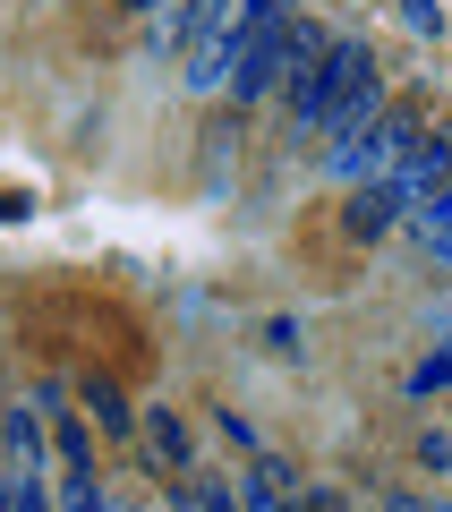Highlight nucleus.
<instances>
[{
  "label": "nucleus",
  "mask_w": 452,
  "mask_h": 512,
  "mask_svg": "<svg viewBox=\"0 0 452 512\" xmlns=\"http://www.w3.org/2000/svg\"><path fill=\"white\" fill-rule=\"evenodd\" d=\"M282 111L299 137H359L367 120L384 111V86H376V60H367V43H325V60H308V69L282 86Z\"/></svg>",
  "instance_id": "f257e3e1"
},
{
  "label": "nucleus",
  "mask_w": 452,
  "mask_h": 512,
  "mask_svg": "<svg viewBox=\"0 0 452 512\" xmlns=\"http://www.w3.org/2000/svg\"><path fill=\"white\" fill-rule=\"evenodd\" d=\"M410 146H418V137H410V111H376L359 137H342V146H333V171H342V180H359V188L376 180V171L393 180V171L410 163Z\"/></svg>",
  "instance_id": "f03ea898"
},
{
  "label": "nucleus",
  "mask_w": 452,
  "mask_h": 512,
  "mask_svg": "<svg viewBox=\"0 0 452 512\" xmlns=\"http://www.w3.org/2000/svg\"><path fill=\"white\" fill-rule=\"evenodd\" d=\"M444 180H452V128H435V137H418V146H410V163L393 171V188H401V205H427Z\"/></svg>",
  "instance_id": "7ed1b4c3"
},
{
  "label": "nucleus",
  "mask_w": 452,
  "mask_h": 512,
  "mask_svg": "<svg viewBox=\"0 0 452 512\" xmlns=\"http://www.w3.org/2000/svg\"><path fill=\"white\" fill-rule=\"evenodd\" d=\"M418 231H427V239H435V248H444V256H452V180H444V188H435V197H427V205H418Z\"/></svg>",
  "instance_id": "20e7f679"
},
{
  "label": "nucleus",
  "mask_w": 452,
  "mask_h": 512,
  "mask_svg": "<svg viewBox=\"0 0 452 512\" xmlns=\"http://www.w3.org/2000/svg\"><path fill=\"white\" fill-rule=\"evenodd\" d=\"M145 436H154V453H163V461H188V427L171 419V410H154V419H145Z\"/></svg>",
  "instance_id": "39448f33"
},
{
  "label": "nucleus",
  "mask_w": 452,
  "mask_h": 512,
  "mask_svg": "<svg viewBox=\"0 0 452 512\" xmlns=\"http://www.w3.org/2000/svg\"><path fill=\"white\" fill-rule=\"evenodd\" d=\"M188 512H231V495L222 487H188Z\"/></svg>",
  "instance_id": "423d86ee"
},
{
  "label": "nucleus",
  "mask_w": 452,
  "mask_h": 512,
  "mask_svg": "<svg viewBox=\"0 0 452 512\" xmlns=\"http://www.w3.org/2000/svg\"><path fill=\"white\" fill-rule=\"evenodd\" d=\"M137 9H163V0H137Z\"/></svg>",
  "instance_id": "0eeeda50"
}]
</instances>
